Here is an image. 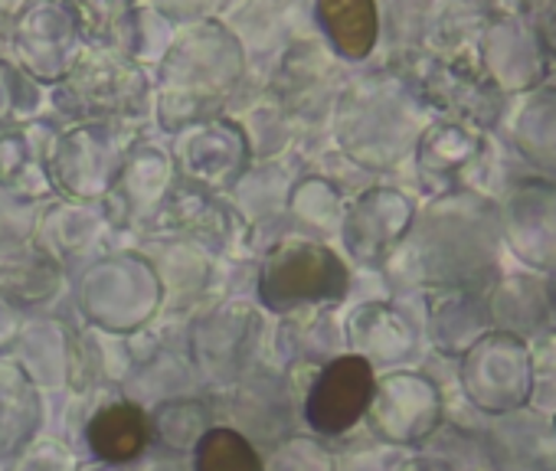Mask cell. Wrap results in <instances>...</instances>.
I'll use <instances>...</instances> for the list:
<instances>
[{"instance_id":"cell-5","label":"cell","mask_w":556,"mask_h":471,"mask_svg":"<svg viewBox=\"0 0 556 471\" xmlns=\"http://www.w3.org/2000/svg\"><path fill=\"white\" fill-rule=\"evenodd\" d=\"M197 471H262L255 448L232 429H213L197 445Z\"/></svg>"},{"instance_id":"cell-6","label":"cell","mask_w":556,"mask_h":471,"mask_svg":"<svg viewBox=\"0 0 556 471\" xmlns=\"http://www.w3.org/2000/svg\"><path fill=\"white\" fill-rule=\"evenodd\" d=\"M549 302H553V311H556V289L549 292Z\"/></svg>"},{"instance_id":"cell-2","label":"cell","mask_w":556,"mask_h":471,"mask_svg":"<svg viewBox=\"0 0 556 471\" xmlns=\"http://www.w3.org/2000/svg\"><path fill=\"white\" fill-rule=\"evenodd\" d=\"M348 289V272L325 250H292L286 259H275L262 276V298L275 308L312 302V298H341Z\"/></svg>"},{"instance_id":"cell-1","label":"cell","mask_w":556,"mask_h":471,"mask_svg":"<svg viewBox=\"0 0 556 471\" xmlns=\"http://www.w3.org/2000/svg\"><path fill=\"white\" fill-rule=\"evenodd\" d=\"M374 390H377V380L364 357H338L321 370V377L312 386L308 422L328 435L348 432L370 409Z\"/></svg>"},{"instance_id":"cell-4","label":"cell","mask_w":556,"mask_h":471,"mask_svg":"<svg viewBox=\"0 0 556 471\" xmlns=\"http://www.w3.org/2000/svg\"><path fill=\"white\" fill-rule=\"evenodd\" d=\"M321 14L341 50H348L351 56H364L370 50L377 24L370 0H325Z\"/></svg>"},{"instance_id":"cell-3","label":"cell","mask_w":556,"mask_h":471,"mask_svg":"<svg viewBox=\"0 0 556 471\" xmlns=\"http://www.w3.org/2000/svg\"><path fill=\"white\" fill-rule=\"evenodd\" d=\"M148 442V425L138 406L115 403L96 412L89 422V445L105 461H131Z\"/></svg>"}]
</instances>
